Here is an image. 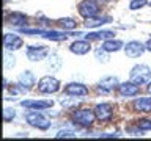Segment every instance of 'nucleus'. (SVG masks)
I'll return each mask as SVG.
<instances>
[{
  "instance_id": "9b49d317",
  "label": "nucleus",
  "mask_w": 151,
  "mask_h": 141,
  "mask_svg": "<svg viewBox=\"0 0 151 141\" xmlns=\"http://www.w3.org/2000/svg\"><path fill=\"white\" fill-rule=\"evenodd\" d=\"M118 93H120L121 97H132V96H137L140 93V85L134 83L132 80L129 82H123L118 85Z\"/></svg>"
},
{
  "instance_id": "393cba45",
  "label": "nucleus",
  "mask_w": 151,
  "mask_h": 141,
  "mask_svg": "<svg viewBox=\"0 0 151 141\" xmlns=\"http://www.w3.org/2000/svg\"><path fill=\"white\" fill-rule=\"evenodd\" d=\"M3 66H5V69H13L14 66H16V58L11 55V53H8V50L5 52V56H3Z\"/></svg>"
},
{
  "instance_id": "4be33fe9",
  "label": "nucleus",
  "mask_w": 151,
  "mask_h": 141,
  "mask_svg": "<svg viewBox=\"0 0 151 141\" xmlns=\"http://www.w3.org/2000/svg\"><path fill=\"white\" fill-rule=\"evenodd\" d=\"M47 68H49L50 70H58L61 68V60L57 52H52L49 60H47Z\"/></svg>"
},
{
  "instance_id": "20e7f679",
  "label": "nucleus",
  "mask_w": 151,
  "mask_h": 141,
  "mask_svg": "<svg viewBox=\"0 0 151 141\" xmlns=\"http://www.w3.org/2000/svg\"><path fill=\"white\" fill-rule=\"evenodd\" d=\"M38 91L41 94H55L57 91H60V80L52 75H46L38 82Z\"/></svg>"
},
{
  "instance_id": "c85d7f7f",
  "label": "nucleus",
  "mask_w": 151,
  "mask_h": 141,
  "mask_svg": "<svg viewBox=\"0 0 151 141\" xmlns=\"http://www.w3.org/2000/svg\"><path fill=\"white\" fill-rule=\"evenodd\" d=\"M76 132L73 130H60L58 133L55 135V138H76Z\"/></svg>"
},
{
  "instance_id": "6ab92c4d",
  "label": "nucleus",
  "mask_w": 151,
  "mask_h": 141,
  "mask_svg": "<svg viewBox=\"0 0 151 141\" xmlns=\"http://www.w3.org/2000/svg\"><path fill=\"white\" fill-rule=\"evenodd\" d=\"M135 111H142V113H151V97H140L135 99L132 103Z\"/></svg>"
},
{
  "instance_id": "7c9ffc66",
  "label": "nucleus",
  "mask_w": 151,
  "mask_h": 141,
  "mask_svg": "<svg viewBox=\"0 0 151 141\" xmlns=\"http://www.w3.org/2000/svg\"><path fill=\"white\" fill-rule=\"evenodd\" d=\"M146 91H148V93L151 94V80H150L148 83H146Z\"/></svg>"
},
{
  "instance_id": "2f4dec72",
  "label": "nucleus",
  "mask_w": 151,
  "mask_h": 141,
  "mask_svg": "<svg viewBox=\"0 0 151 141\" xmlns=\"http://www.w3.org/2000/svg\"><path fill=\"white\" fill-rule=\"evenodd\" d=\"M150 5H151V3H150Z\"/></svg>"
},
{
  "instance_id": "39448f33",
  "label": "nucleus",
  "mask_w": 151,
  "mask_h": 141,
  "mask_svg": "<svg viewBox=\"0 0 151 141\" xmlns=\"http://www.w3.org/2000/svg\"><path fill=\"white\" fill-rule=\"evenodd\" d=\"M118 85H120V80H118L116 75H107V77H104L98 82L96 89L101 94H110L112 91L118 89Z\"/></svg>"
},
{
  "instance_id": "f257e3e1",
  "label": "nucleus",
  "mask_w": 151,
  "mask_h": 141,
  "mask_svg": "<svg viewBox=\"0 0 151 141\" xmlns=\"http://www.w3.org/2000/svg\"><path fill=\"white\" fill-rule=\"evenodd\" d=\"M71 119L80 127H91L96 121V115H94V110H90V108H79L71 113Z\"/></svg>"
},
{
  "instance_id": "423d86ee",
  "label": "nucleus",
  "mask_w": 151,
  "mask_h": 141,
  "mask_svg": "<svg viewBox=\"0 0 151 141\" xmlns=\"http://www.w3.org/2000/svg\"><path fill=\"white\" fill-rule=\"evenodd\" d=\"M79 14L83 19H90V17H96L99 16V5L94 0H82L79 3Z\"/></svg>"
},
{
  "instance_id": "2eb2a0df",
  "label": "nucleus",
  "mask_w": 151,
  "mask_h": 141,
  "mask_svg": "<svg viewBox=\"0 0 151 141\" xmlns=\"http://www.w3.org/2000/svg\"><path fill=\"white\" fill-rule=\"evenodd\" d=\"M17 83H21L27 91H30V89L36 85V77H35V74H33L32 70H24V72L19 74Z\"/></svg>"
},
{
  "instance_id": "f8f14e48",
  "label": "nucleus",
  "mask_w": 151,
  "mask_h": 141,
  "mask_svg": "<svg viewBox=\"0 0 151 141\" xmlns=\"http://www.w3.org/2000/svg\"><path fill=\"white\" fill-rule=\"evenodd\" d=\"M93 110H94V115H96V119L98 121H110L112 116H113L112 105H110V103H107V102L98 103Z\"/></svg>"
},
{
  "instance_id": "4468645a",
  "label": "nucleus",
  "mask_w": 151,
  "mask_h": 141,
  "mask_svg": "<svg viewBox=\"0 0 151 141\" xmlns=\"http://www.w3.org/2000/svg\"><path fill=\"white\" fill-rule=\"evenodd\" d=\"M21 107L27 110H47L54 107V100H22Z\"/></svg>"
},
{
  "instance_id": "aec40b11",
  "label": "nucleus",
  "mask_w": 151,
  "mask_h": 141,
  "mask_svg": "<svg viewBox=\"0 0 151 141\" xmlns=\"http://www.w3.org/2000/svg\"><path fill=\"white\" fill-rule=\"evenodd\" d=\"M112 22V17L109 16H96V17H90V19H85V27L87 28H98L104 25V24H109Z\"/></svg>"
},
{
  "instance_id": "a878e982",
  "label": "nucleus",
  "mask_w": 151,
  "mask_h": 141,
  "mask_svg": "<svg viewBox=\"0 0 151 141\" xmlns=\"http://www.w3.org/2000/svg\"><path fill=\"white\" fill-rule=\"evenodd\" d=\"M14 118H16V111H14V108H3V122H11Z\"/></svg>"
},
{
  "instance_id": "412c9836",
  "label": "nucleus",
  "mask_w": 151,
  "mask_h": 141,
  "mask_svg": "<svg viewBox=\"0 0 151 141\" xmlns=\"http://www.w3.org/2000/svg\"><path fill=\"white\" fill-rule=\"evenodd\" d=\"M57 24H58V27H60V28H63V30H68V31L74 30V28L77 27V22H76L73 17H63V19H58V21H57Z\"/></svg>"
},
{
  "instance_id": "9d476101",
  "label": "nucleus",
  "mask_w": 151,
  "mask_h": 141,
  "mask_svg": "<svg viewBox=\"0 0 151 141\" xmlns=\"http://www.w3.org/2000/svg\"><path fill=\"white\" fill-rule=\"evenodd\" d=\"M22 46H24V39L19 35H16V33H5V36H3L5 50L14 52V50H19Z\"/></svg>"
},
{
  "instance_id": "a211bd4d",
  "label": "nucleus",
  "mask_w": 151,
  "mask_h": 141,
  "mask_svg": "<svg viewBox=\"0 0 151 141\" xmlns=\"http://www.w3.org/2000/svg\"><path fill=\"white\" fill-rule=\"evenodd\" d=\"M102 49L107 52V53H115V52L124 49V42L120 41V39H107V41H102Z\"/></svg>"
},
{
  "instance_id": "f03ea898",
  "label": "nucleus",
  "mask_w": 151,
  "mask_h": 141,
  "mask_svg": "<svg viewBox=\"0 0 151 141\" xmlns=\"http://www.w3.org/2000/svg\"><path fill=\"white\" fill-rule=\"evenodd\" d=\"M129 80L137 85H146L151 80V68L146 64H135L129 72Z\"/></svg>"
},
{
  "instance_id": "bb28decb",
  "label": "nucleus",
  "mask_w": 151,
  "mask_h": 141,
  "mask_svg": "<svg viewBox=\"0 0 151 141\" xmlns=\"http://www.w3.org/2000/svg\"><path fill=\"white\" fill-rule=\"evenodd\" d=\"M135 125L143 132H150L151 130V119H139L135 122Z\"/></svg>"
},
{
  "instance_id": "1a4fd4ad",
  "label": "nucleus",
  "mask_w": 151,
  "mask_h": 141,
  "mask_svg": "<svg viewBox=\"0 0 151 141\" xmlns=\"http://www.w3.org/2000/svg\"><path fill=\"white\" fill-rule=\"evenodd\" d=\"M63 93L68 94V96H74V97H85V96H88L90 89H88V86H85L80 82H71L65 86Z\"/></svg>"
},
{
  "instance_id": "cd10ccee",
  "label": "nucleus",
  "mask_w": 151,
  "mask_h": 141,
  "mask_svg": "<svg viewBox=\"0 0 151 141\" xmlns=\"http://www.w3.org/2000/svg\"><path fill=\"white\" fill-rule=\"evenodd\" d=\"M145 5H148V0H131L129 9H132V11H137V9L143 8Z\"/></svg>"
},
{
  "instance_id": "7ed1b4c3",
  "label": "nucleus",
  "mask_w": 151,
  "mask_h": 141,
  "mask_svg": "<svg viewBox=\"0 0 151 141\" xmlns=\"http://www.w3.org/2000/svg\"><path fill=\"white\" fill-rule=\"evenodd\" d=\"M25 121L30 124L32 127H35L38 130H49L50 129V121L42 115L40 110H32L25 115Z\"/></svg>"
},
{
  "instance_id": "dca6fc26",
  "label": "nucleus",
  "mask_w": 151,
  "mask_h": 141,
  "mask_svg": "<svg viewBox=\"0 0 151 141\" xmlns=\"http://www.w3.org/2000/svg\"><path fill=\"white\" fill-rule=\"evenodd\" d=\"M27 21H28V17L24 13H19V11H14V13H11V14H8V16H6V24H8V25L19 27V28L25 27Z\"/></svg>"
},
{
  "instance_id": "ddd939ff",
  "label": "nucleus",
  "mask_w": 151,
  "mask_h": 141,
  "mask_svg": "<svg viewBox=\"0 0 151 141\" xmlns=\"http://www.w3.org/2000/svg\"><path fill=\"white\" fill-rule=\"evenodd\" d=\"M91 50V41L88 39H77L69 46V52L74 55H87Z\"/></svg>"
},
{
  "instance_id": "f3484780",
  "label": "nucleus",
  "mask_w": 151,
  "mask_h": 141,
  "mask_svg": "<svg viewBox=\"0 0 151 141\" xmlns=\"http://www.w3.org/2000/svg\"><path fill=\"white\" fill-rule=\"evenodd\" d=\"M115 36V31L112 30H99V31H91L88 35H85V39L88 41H107L112 39Z\"/></svg>"
},
{
  "instance_id": "c756f323",
  "label": "nucleus",
  "mask_w": 151,
  "mask_h": 141,
  "mask_svg": "<svg viewBox=\"0 0 151 141\" xmlns=\"http://www.w3.org/2000/svg\"><path fill=\"white\" fill-rule=\"evenodd\" d=\"M145 46H146V50H150V52H151V38L145 42Z\"/></svg>"
},
{
  "instance_id": "b1692460",
  "label": "nucleus",
  "mask_w": 151,
  "mask_h": 141,
  "mask_svg": "<svg viewBox=\"0 0 151 141\" xmlns=\"http://www.w3.org/2000/svg\"><path fill=\"white\" fill-rule=\"evenodd\" d=\"M58 102H60V105H61V107H63V108H68V110L80 103V100H79V99H76L74 96L71 97V99H69V97H61Z\"/></svg>"
},
{
  "instance_id": "5701e85b",
  "label": "nucleus",
  "mask_w": 151,
  "mask_h": 141,
  "mask_svg": "<svg viewBox=\"0 0 151 141\" xmlns=\"http://www.w3.org/2000/svg\"><path fill=\"white\" fill-rule=\"evenodd\" d=\"M8 91L11 96H24V94L27 93V89L22 86L21 83H13V85H8Z\"/></svg>"
},
{
  "instance_id": "0eeeda50",
  "label": "nucleus",
  "mask_w": 151,
  "mask_h": 141,
  "mask_svg": "<svg viewBox=\"0 0 151 141\" xmlns=\"http://www.w3.org/2000/svg\"><path fill=\"white\" fill-rule=\"evenodd\" d=\"M50 55V50L46 46H28L27 47V58L30 61H41Z\"/></svg>"
},
{
  "instance_id": "6e6552de",
  "label": "nucleus",
  "mask_w": 151,
  "mask_h": 141,
  "mask_svg": "<svg viewBox=\"0 0 151 141\" xmlns=\"http://www.w3.org/2000/svg\"><path fill=\"white\" fill-rule=\"evenodd\" d=\"M123 50H124L126 56H129V58H139V56L145 53L146 46L140 41H129L124 44V49Z\"/></svg>"
}]
</instances>
